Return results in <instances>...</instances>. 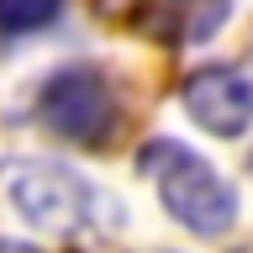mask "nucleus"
Wrapping results in <instances>:
<instances>
[{"mask_svg": "<svg viewBox=\"0 0 253 253\" xmlns=\"http://www.w3.org/2000/svg\"><path fill=\"white\" fill-rule=\"evenodd\" d=\"M137 169L153 179L164 211H169L185 232H195V237L232 232V221H237V190L227 185L221 169L206 164L195 148H185V142H174V137H153V142L137 148Z\"/></svg>", "mask_w": 253, "mask_h": 253, "instance_id": "f257e3e1", "label": "nucleus"}, {"mask_svg": "<svg viewBox=\"0 0 253 253\" xmlns=\"http://www.w3.org/2000/svg\"><path fill=\"white\" fill-rule=\"evenodd\" d=\"M37 111V122L53 132V137L74 142V148H100V142L116 132V90H111V79L90 63H69V69H53L42 79V90L32 100Z\"/></svg>", "mask_w": 253, "mask_h": 253, "instance_id": "f03ea898", "label": "nucleus"}, {"mask_svg": "<svg viewBox=\"0 0 253 253\" xmlns=\"http://www.w3.org/2000/svg\"><path fill=\"white\" fill-rule=\"evenodd\" d=\"M0 190L16 206V216L32 221L37 232L53 237H74L90 216V185L74 169H63L53 158H11L0 164Z\"/></svg>", "mask_w": 253, "mask_h": 253, "instance_id": "7ed1b4c3", "label": "nucleus"}, {"mask_svg": "<svg viewBox=\"0 0 253 253\" xmlns=\"http://www.w3.org/2000/svg\"><path fill=\"white\" fill-rule=\"evenodd\" d=\"M185 111L206 132L237 137L253 126V63H206L185 79Z\"/></svg>", "mask_w": 253, "mask_h": 253, "instance_id": "20e7f679", "label": "nucleus"}, {"mask_svg": "<svg viewBox=\"0 0 253 253\" xmlns=\"http://www.w3.org/2000/svg\"><path fill=\"white\" fill-rule=\"evenodd\" d=\"M227 11H232V0H137L132 27H137L148 42L195 47V42H206V37L221 32Z\"/></svg>", "mask_w": 253, "mask_h": 253, "instance_id": "39448f33", "label": "nucleus"}, {"mask_svg": "<svg viewBox=\"0 0 253 253\" xmlns=\"http://www.w3.org/2000/svg\"><path fill=\"white\" fill-rule=\"evenodd\" d=\"M58 11H63V0H0V32H5V37L42 32Z\"/></svg>", "mask_w": 253, "mask_h": 253, "instance_id": "423d86ee", "label": "nucleus"}, {"mask_svg": "<svg viewBox=\"0 0 253 253\" xmlns=\"http://www.w3.org/2000/svg\"><path fill=\"white\" fill-rule=\"evenodd\" d=\"M0 253H42V248H32V243H11V237H5V243H0Z\"/></svg>", "mask_w": 253, "mask_h": 253, "instance_id": "0eeeda50", "label": "nucleus"}, {"mask_svg": "<svg viewBox=\"0 0 253 253\" xmlns=\"http://www.w3.org/2000/svg\"><path fill=\"white\" fill-rule=\"evenodd\" d=\"M248 169H253V153H248Z\"/></svg>", "mask_w": 253, "mask_h": 253, "instance_id": "6e6552de", "label": "nucleus"}]
</instances>
